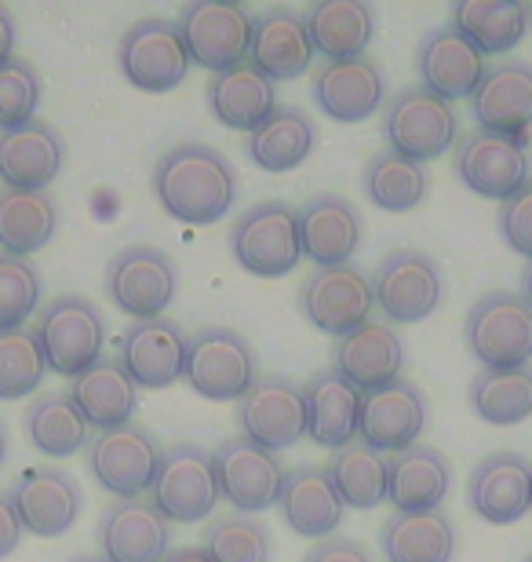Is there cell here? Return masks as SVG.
Returning a JSON list of instances; mask_svg holds the SVG:
<instances>
[{
	"label": "cell",
	"instance_id": "cell-19",
	"mask_svg": "<svg viewBox=\"0 0 532 562\" xmlns=\"http://www.w3.org/2000/svg\"><path fill=\"white\" fill-rule=\"evenodd\" d=\"M427 427V395L412 380H394V384L365 395L361 406L358 438L383 457H398L420 442Z\"/></svg>",
	"mask_w": 532,
	"mask_h": 562
},
{
	"label": "cell",
	"instance_id": "cell-21",
	"mask_svg": "<svg viewBox=\"0 0 532 562\" xmlns=\"http://www.w3.org/2000/svg\"><path fill=\"white\" fill-rule=\"evenodd\" d=\"M471 114L482 132L529 139L532 128V63L507 59L485 70L471 95Z\"/></svg>",
	"mask_w": 532,
	"mask_h": 562
},
{
	"label": "cell",
	"instance_id": "cell-22",
	"mask_svg": "<svg viewBox=\"0 0 532 562\" xmlns=\"http://www.w3.org/2000/svg\"><path fill=\"white\" fill-rule=\"evenodd\" d=\"M467 501L478 519L511 526L532 508V464L522 453L500 449L478 460L467 479Z\"/></svg>",
	"mask_w": 532,
	"mask_h": 562
},
{
	"label": "cell",
	"instance_id": "cell-8",
	"mask_svg": "<svg viewBox=\"0 0 532 562\" xmlns=\"http://www.w3.org/2000/svg\"><path fill=\"white\" fill-rule=\"evenodd\" d=\"M150 501L168 522L190 526L205 522L219 504V479H215L212 453L194 442H176L161 453Z\"/></svg>",
	"mask_w": 532,
	"mask_h": 562
},
{
	"label": "cell",
	"instance_id": "cell-14",
	"mask_svg": "<svg viewBox=\"0 0 532 562\" xmlns=\"http://www.w3.org/2000/svg\"><path fill=\"white\" fill-rule=\"evenodd\" d=\"M299 307L310 325H318L321 333L343 340V336L372 322L376 300H372L369 278L354 263H339V267H314V274L299 289Z\"/></svg>",
	"mask_w": 532,
	"mask_h": 562
},
{
	"label": "cell",
	"instance_id": "cell-44",
	"mask_svg": "<svg viewBox=\"0 0 532 562\" xmlns=\"http://www.w3.org/2000/svg\"><path fill=\"white\" fill-rule=\"evenodd\" d=\"M44 355L33 325L0 333V402H19L44 384Z\"/></svg>",
	"mask_w": 532,
	"mask_h": 562
},
{
	"label": "cell",
	"instance_id": "cell-40",
	"mask_svg": "<svg viewBox=\"0 0 532 562\" xmlns=\"http://www.w3.org/2000/svg\"><path fill=\"white\" fill-rule=\"evenodd\" d=\"M471 409L485 424L511 427L532 417V369H482L467 387Z\"/></svg>",
	"mask_w": 532,
	"mask_h": 562
},
{
	"label": "cell",
	"instance_id": "cell-15",
	"mask_svg": "<svg viewBox=\"0 0 532 562\" xmlns=\"http://www.w3.org/2000/svg\"><path fill=\"white\" fill-rule=\"evenodd\" d=\"M8 501L19 515L22 533L33 537L70 533L84 508L81 482L63 468H26L11 482Z\"/></svg>",
	"mask_w": 532,
	"mask_h": 562
},
{
	"label": "cell",
	"instance_id": "cell-49",
	"mask_svg": "<svg viewBox=\"0 0 532 562\" xmlns=\"http://www.w3.org/2000/svg\"><path fill=\"white\" fill-rule=\"evenodd\" d=\"M19 541H22L19 515H15V508H11L8 493H0V559H8L11 552H15Z\"/></svg>",
	"mask_w": 532,
	"mask_h": 562
},
{
	"label": "cell",
	"instance_id": "cell-30",
	"mask_svg": "<svg viewBox=\"0 0 532 562\" xmlns=\"http://www.w3.org/2000/svg\"><path fill=\"white\" fill-rule=\"evenodd\" d=\"M303 398H307V435L314 442L325 449H343L354 442L365 395L350 380L328 366L303 384Z\"/></svg>",
	"mask_w": 532,
	"mask_h": 562
},
{
	"label": "cell",
	"instance_id": "cell-41",
	"mask_svg": "<svg viewBox=\"0 0 532 562\" xmlns=\"http://www.w3.org/2000/svg\"><path fill=\"white\" fill-rule=\"evenodd\" d=\"M328 475H332L339 501L358 512H372L387 501V457L369 449L361 438H354V442L343 449H336L332 464H328Z\"/></svg>",
	"mask_w": 532,
	"mask_h": 562
},
{
	"label": "cell",
	"instance_id": "cell-38",
	"mask_svg": "<svg viewBox=\"0 0 532 562\" xmlns=\"http://www.w3.org/2000/svg\"><path fill=\"white\" fill-rule=\"evenodd\" d=\"M452 26L482 55H503L525 37L529 4L522 0H463L452 8Z\"/></svg>",
	"mask_w": 532,
	"mask_h": 562
},
{
	"label": "cell",
	"instance_id": "cell-1",
	"mask_svg": "<svg viewBox=\"0 0 532 562\" xmlns=\"http://www.w3.org/2000/svg\"><path fill=\"white\" fill-rule=\"evenodd\" d=\"M154 198L179 223H208L223 220L237 201V172L215 146L179 143L165 150L154 165Z\"/></svg>",
	"mask_w": 532,
	"mask_h": 562
},
{
	"label": "cell",
	"instance_id": "cell-29",
	"mask_svg": "<svg viewBox=\"0 0 532 562\" xmlns=\"http://www.w3.org/2000/svg\"><path fill=\"white\" fill-rule=\"evenodd\" d=\"M343 508H347V504L339 501L328 468L299 464V468L285 471L281 497H278V512H281V519L288 522L292 533L325 541V537H332L336 526L343 522Z\"/></svg>",
	"mask_w": 532,
	"mask_h": 562
},
{
	"label": "cell",
	"instance_id": "cell-33",
	"mask_svg": "<svg viewBox=\"0 0 532 562\" xmlns=\"http://www.w3.org/2000/svg\"><path fill=\"white\" fill-rule=\"evenodd\" d=\"M452 464L434 446H412L387 460V501L398 512H434L449 497Z\"/></svg>",
	"mask_w": 532,
	"mask_h": 562
},
{
	"label": "cell",
	"instance_id": "cell-23",
	"mask_svg": "<svg viewBox=\"0 0 532 562\" xmlns=\"http://www.w3.org/2000/svg\"><path fill=\"white\" fill-rule=\"evenodd\" d=\"M248 63L270 81H296L310 70L314 41L307 19L296 8H267L252 15V41H248Z\"/></svg>",
	"mask_w": 532,
	"mask_h": 562
},
{
	"label": "cell",
	"instance_id": "cell-17",
	"mask_svg": "<svg viewBox=\"0 0 532 562\" xmlns=\"http://www.w3.org/2000/svg\"><path fill=\"white\" fill-rule=\"evenodd\" d=\"M456 176L478 198L503 201L514 198L529 183V139L493 136L474 128L456 146Z\"/></svg>",
	"mask_w": 532,
	"mask_h": 562
},
{
	"label": "cell",
	"instance_id": "cell-46",
	"mask_svg": "<svg viewBox=\"0 0 532 562\" xmlns=\"http://www.w3.org/2000/svg\"><path fill=\"white\" fill-rule=\"evenodd\" d=\"M41 92H44V85H41L37 66L11 55V59L0 66V132H11L37 117Z\"/></svg>",
	"mask_w": 532,
	"mask_h": 562
},
{
	"label": "cell",
	"instance_id": "cell-26",
	"mask_svg": "<svg viewBox=\"0 0 532 562\" xmlns=\"http://www.w3.org/2000/svg\"><path fill=\"white\" fill-rule=\"evenodd\" d=\"M299 223V249L310 263L318 267H339L350 263L365 238L361 212L339 194H321L296 209Z\"/></svg>",
	"mask_w": 532,
	"mask_h": 562
},
{
	"label": "cell",
	"instance_id": "cell-42",
	"mask_svg": "<svg viewBox=\"0 0 532 562\" xmlns=\"http://www.w3.org/2000/svg\"><path fill=\"white\" fill-rule=\"evenodd\" d=\"M365 194L383 212H409L427 198V172L423 165L405 161V157L380 150L365 165Z\"/></svg>",
	"mask_w": 532,
	"mask_h": 562
},
{
	"label": "cell",
	"instance_id": "cell-12",
	"mask_svg": "<svg viewBox=\"0 0 532 562\" xmlns=\"http://www.w3.org/2000/svg\"><path fill=\"white\" fill-rule=\"evenodd\" d=\"M369 285L376 307L394 325H412L430 318L441 303V292H445L438 263L420 249H398L383 256V263L369 278Z\"/></svg>",
	"mask_w": 532,
	"mask_h": 562
},
{
	"label": "cell",
	"instance_id": "cell-16",
	"mask_svg": "<svg viewBox=\"0 0 532 562\" xmlns=\"http://www.w3.org/2000/svg\"><path fill=\"white\" fill-rule=\"evenodd\" d=\"M215 479H219V497L230 501L241 515H256L274 508L281 497V482H285V468H281L278 453H267L263 446L248 442L245 435L223 438L212 453Z\"/></svg>",
	"mask_w": 532,
	"mask_h": 562
},
{
	"label": "cell",
	"instance_id": "cell-54",
	"mask_svg": "<svg viewBox=\"0 0 532 562\" xmlns=\"http://www.w3.org/2000/svg\"><path fill=\"white\" fill-rule=\"evenodd\" d=\"M66 562H106L103 555H77V559H66Z\"/></svg>",
	"mask_w": 532,
	"mask_h": 562
},
{
	"label": "cell",
	"instance_id": "cell-35",
	"mask_svg": "<svg viewBox=\"0 0 532 562\" xmlns=\"http://www.w3.org/2000/svg\"><path fill=\"white\" fill-rule=\"evenodd\" d=\"M59 205L48 190H0V252L30 260L55 238Z\"/></svg>",
	"mask_w": 532,
	"mask_h": 562
},
{
	"label": "cell",
	"instance_id": "cell-2",
	"mask_svg": "<svg viewBox=\"0 0 532 562\" xmlns=\"http://www.w3.org/2000/svg\"><path fill=\"white\" fill-rule=\"evenodd\" d=\"M37 344L44 355V366L59 376H81L88 366L103 358L106 347V318L88 296L66 292L52 296L37 314Z\"/></svg>",
	"mask_w": 532,
	"mask_h": 562
},
{
	"label": "cell",
	"instance_id": "cell-52",
	"mask_svg": "<svg viewBox=\"0 0 532 562\" xmlns=\"http://www.w3.org/2000/svg\"><path fill=\"white\" fill-rule=\"evenodd\" d=\"M522 300L532 307V260L525 263V271H522Z\"/></svg>",
	"mask_w": 532,
	"mask_h": 562
},
{
	"label": "cell",
	"instance_id": "cell-27",
	"mask_svg": "<svg viewBox=\"0 0 532 562\" xmlns=\"http://www.w3.org/2000/svg\"><path fill=\"white\" fill-rule=\"evenodd\" d=\"M332 369L343 380H350L361 395H372V391L401 380L405 344L398 329H390V325H383V322L361 325V329H354L336 344Z\"/></svg>",
	"mask_w": 532,
	"mask_h": 562
},
{
	"label": "cell",
	"instance_id": "cell-7",
	"mask_svg": "<svg viewBox=\"0 0 532 562\" xmlns=\"http://www.w3.org/2000/svg\"><path fill=\"white\" fill-rule=\"evenodd\" d=\"M117 66L139 92H172L186 81L190 52L183 44L176 19H139L121 33L117 41Z\"/></svg>",
	"mask_w": 532,
	"mask_h": 562
},
{
	"label": "cell",
	"instance_id": "cell-18",
	"mask_svg": "<svg viewBox=\"0 0 532 562\" xmlns=\"http://www.w3.org/2000/svg\"><path fill=\"white\" fill-rule=\"evenodd\" d=\"M95 541L106 562H161L172 552V522L150 497L110 501L99 515Z\"/></svg>",
	"mask_w": 532,
	"mask_h": 562
},
{
	"label": "cell",
	"instance_id": "cell-53",
	"mask_svg": "<svg viewBox=\"0 0 532 562\" xmlns=\"http://www.w3.org/2000/svg\"><path fill=\"white\" fill-rule=\"evenodd\" d=\"M4 460H8V427L0 420V468H4Z\"/></svg>",
	"mask_w": 532,
	"mask_h": 562
},
{
	"label": "cell",
	"instance_id": "cell-13",
	"mask_svg": "<svg viewBox=\"0 0 532 562\" xmlns=\"http://www.w3.org/2000/svg\"><path fill=\"white\" fill-rule=\"evenodd\" d=\"M237 427L248 442L267 453H281L303 442L307 435V398L303 387L288 376H259L248 395L237 402Z\"/></svg>",
	"mask_w": 532,
	"mask_h": 562
},
{
	"label": "cell",
	"instance_id": "cell-4",
	"mask_svg": "<svg viewBox=\"0 0 532 562\" xmlns=\"http://www.w3.org/2000/svg\"><path fill=\"white\" fill-rule=\"evenodd\" d=\"M456 132L460 117L452 103L427 92L423 85L401 88L383 106V139H387V150L405 157V161H434L456 143Z\"/></svg>",
	"mask_w": 532,
	"mask_h": 562
},
{
	"label": "cell",
	"instance_id": "cell-28",
	"mask_svg": "<svg viewBox=\"0 0 532 562\" xmlns=\"http://www.w3.org/2000/svg\"><path fill=\"white\" fill-rule=\"evenodd\" d=\"M66 146L59 128L48 121H26V125L0 132V183L4 190H48L59 176Z\"/></svg>",
	"mask_w": 532,
	"mask_h": 562
},
{
	"label": "cell",
	"instance_id": "cell-48",
	"mask_svg": "<svg viewBox=\"0 0 532 562\" xmlns=\"http://www.w3.org/2000/svg\"><path fill=\"white\" fill-rule=\"evenodd\" d=\"M303 562H372V555L354 537H325L303 555Z\"/></svg>",
	"mask_w": 532,
	"mask_h": 562
},
{
	"label": "cell",
	"instance_id": "cell-9",
	"mask_svg": "<svg viewBox=\"0 0 532 562\" xmlns=\"http://www.w3.org/2000/svg\"><path fill=\"white\" fill-rule=\"evenodd\" d=\"M161 442L143 424H121L88 442V471L117 501L146 497L161 468Z\"/></svg>",
	"mask_w": 532,
	"mask_h": 562
},
{
	"label": "cell",
	"instance_id": "cell-10",
	"mask_svg": "<svg viewBox=\"0 0 532 562\" xmlns=\"http://www.w3.org/2000/svg\"><path fill=\"white\" fill-rule=\"evenodd\" d=\"M179 274L172 256L157 245H128L106 267V292L113 307L135 322L165 318L168 303L176 300Z\"/></svg>",
	"mask_w": 532,
	"mask_h": 562
},
{
	"label": "cell",
	"instance_id": "cell-5",
	"mask_svg": "<svg viewBox=\"0 0 532 562\" xmlns=\"http://www.w3.org/2000/svg\"><path fill=\"white\" fill-rule=\"evenodd\" d=\"M234 260L256 278H285L299 267V223L288 201H259L245 209L230 227Z\"/></svg>",
	"mask_w": 532,
	"mask_h": 562
},
{
	"label": "cell",
	"instance_id": "cell-43",
	"mask_svg": "<svg viewBox=\"0 0 532 562\" xmlns=\"http://www.w3.org/2000/svg\"><path fill=\"white\" fill-rule=\"evenodd\" d=\"M212 562H270L274 559V541L270 530L252 515H219L205 526V544Z\"/></svg>",
	"mask_w": 532,
	"mask_h": 562
},
{
	"label": "cell",
	"instance_id": "cell-36",
	"mask_svg": "<svg viewBox=\"0 0 532 562\" xmlns=\"http://www.w3.org/2000/svg\"><path fill=\"white\" fill-rule=\"evenodd\" d=\"M314 52L325 59H361L376 37V11L358 0H321L307 15Z\"/></svg>",
	"mask_w": 532,
	"mask_h": 562
},
{
	"label": "cell",
	"instance_id": "cell-56",
	"mask_svg": "<svg viewBox=\"0 0 532 562\" xmlns=\"http://www.w3.org/2000/svg\"><path fill=\"white\" fill-rule=\"evenodd\" d=\"M525 562H532V555H529V559H525Z\"/></svg>",
	"mask_w": 532,
	"mask_h": 562
},
{
	"label": "cell",
	"instance_id": "cell-20",
	"mask_svg": "<svg viewBox=\"0 0 532 562\" xmlns=\"http://www.w3.org/2000/svg\"><path fill=\"white\" fill-rule=\"evenodd\" d=\"M190 336L172 318H146L132 322L121 333V369L135 380V387H172L183 380Z\"/></svg>",
	"mask_w": 532,
	"mask_h": 562
},
{
	"label": "cell",
	"instance_id": "cell-39",
	"mask_svg": "<svg viewBox=\"0 0 532 562\" xmlns=\"http://www.w3.org/2000/svg\"><path fill=\"white\" fill-rule=\"evenodd\" d=\"M26 435L33 449H41L44 457H73L92 442V427L77 413L66 391H48V395L33 398L26 409Z\"/></svg>",
	"mask_w": 532,
	"mask_h": 562
},
{
	"label": "cell",
	"instance_id": "cell-34",
	"mask_svg": "<svg viewBox=\"0 0 532 562\" xmlns=\"http://www.w3.org/2000/svg\"><path fill=\"white\" fill-rule=\"evenodd\" d=\"M380 548L387 562H452L456 526L441 508L434 512H398L383 522Z\"/></svg>",
	"mask_w": 532,
	"mask_h": 562
},
{
	"label": "cell",
	"instance_id": "cell-31",
	"mask_svg": "<svg viewBox=\"0 0 532 562\" xmlns=\"http://www.w3.org/2000/svg\"><path fill=\"white\" fill-rule=\"evenodd\" d=\"M205 95H208V110L215 114V121H223V125L234 132H248V136H252L256 128H263L270 114L278 110L274 81L259 74L252 63L212 74Z\"/></svg>",
	"mask_w": 532,
	"mask_h": 562
},
{
	"label": "cell",
	"instance_id": "cell-32",
	"mask_svg": "<svg viewBox=\"0 0 532 562\" xmlns=\"http://www.w3.org/2000/svg\"><path fill=\"white\" fill-rule=\"evenodd\" d=\"M66 395H70L84 424L99 427V431L132 424V413L139 406V387H135V380L124 373L117 358H110V355L99 358L95 366H88L81 376H73Z\"/></svg>",
	"mask_w": 532,
	"mask_h": 562
},
{
	"label": "cell",
	"instance_id": "cell-11",
	"mask_svg": "<svg viewBox=\"0 0 532 562\" xmlns=\"http://www.w3.org/2000/svg\"><path fill=\"white\" fill-rule=\"evenodd\" d=\"M190 63L205 66L208 74L234 70L248 63V41H252V15L234 0H197L186 4L176 19Z\"/></svg>",
	"mask_w": 532,
	"mask_h": 562
},
{
	"label": "cell",
	"instance_id": "cell-51",
	"mask_svg": "<svg viewBox=\"0 0 532 562\" xmlns=\"http://www.w3.org/2000/svg\"><path fill=\"white\" fill-rule=\"evenodd\" d=\"M161 562H212L205 548H197V544H183V548H172Z\"/></svg>",
	"mask_w": 532,
	"mask_h": 562
},
{
	"label": "cell",
	"instance_id": "cell-3",
	"mask_svg": "<svg viewBox=\"0 0 532 562\" xmlns=\"http://www.w3.org/2000/svg\"><path fill=\"white\" fill-rule=\"evenodd\" d=\"M463 340L485 369H525L532 358V307L518 292H485L463 318Z\"/></svg>",
	"mask_w": 532,
	"mask_h": 562
},
{
	"label": "cell",
	"instance_id": "cell-45",
	"mask_svg": "<svg viewBox=\"0 0 532 562\" xmlns=\"http://www.w3.org/2000/svg\"><path fill=\"white\" fill-rule=\"evenodd\" d=\"M41 296L44 278L33 267V260L0 252V333L22 329L30 322V314L41 307Z\"/></svg>",
	"mask_w": 532,
	"mask_h": 562
},
{
	"label": "cell",
	"instance_id": "cell-37",
	"mask_svg": "<svg viewBox=\"0 0 532 562\" xmlns=\"http://www.w3.org/2000/svg\"><path fill=\"white\" fill-rule=\"evenodd\" d=\"M318 146V125L299 106H278L263 128L248 136L245 150L263 172H292Z\"/></svg>",
	"mask_w": 532,
	"mask_h": 562
},
{
	"label": "cell",
	"instance_id": "cell-24",
	"mask_svg": "<svg viewBox=\"0 0 532 562\" xmlns=\"http://www.w3.org/2000/svg\"><path fill=\"white\" fill-rule=\"evenodd\" d=\"M314 99L328 117L339 125H358V121L372 117L383 106L387 95V81H383L380 63L369 55L361 59H328L314 70Z\"/></svg>",
	"mask_w": 532,
	"mask_h": 562
},
{
	"label": "cell",
	"instance_id": "cell-47",
	"mask_svg": "<svg viewBox=\"0 0 532 562\" xmlns=\"http://www.w3.org/2000/svg\"><path fill=\"white\" fill-rule=\"evenodd\" d=\"M500 234L514 252L532 260V179L500 205Z\"/></svg>",
	"mask_w": 532,
	"mask_h": 562
},
{
	"label": "cell",
	"instance_id": "cell-50",
	"mask_svg": "<svg viewBox=\"0 0 532 562\" xmlns=\"http://www.w3.org/2000/svg\"><path fill=\"white\" fill-rule=\"evenodd\" d=\"M11 48H15V19H11V11L0 4V66L11 59Z\"/></svg>",
	"mask_w": 532,
	"mask_h": 562
},
{
	"label": "cell",
	"instance_id": "cell-25",
	"mask_svg": "<svg viewBox=\"0 0 532 562\" xmlns=\"http://www.w3.org/2000/svg\"><path fill=\"white\" fill-rule=\"evenodd\" d=\"M416 70L427 92H434L438 99H463L474 95V88L485 77V55L452 26H434L423 33L420 48H416Z\"/></svg>",
	"mask_w": 532,
	"mask_h": 562
},
{
	"label": "cell",
	"instance_id": "cell-6",
	"mask_svg": "<svg viewBox=\"0 0 532 562\" xmlns=\"http://www.w3.org/2000/svg\"><path fill=\"white\" fill-rule=\"evenodd\" d=\"M183 376L201 398L241 402L248 395V387L259 380L256 351L237 329L208 325V329L190 336Z\"/></svg>",
	"mask_w": 532,
	"mask_h": 562
},
{
	"label": "cell",
	"instance_id": "cell-55",
	"mask_svg": "<svg viewBox=\"0 0 532 562\" xmlns=\"http://www.w3.org/2000/svg\"><path fill=\"white\" fill-rule=\"evenodd\" d=\"M529 26H532V4H529Z\"/></svg>",
	"mask_w": 532,
	"mask_h": 562
}]
</instances>
